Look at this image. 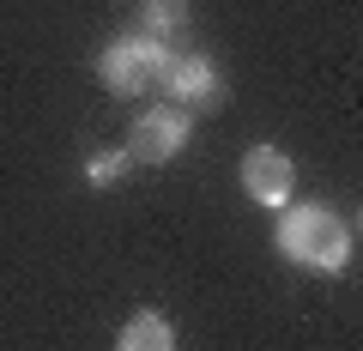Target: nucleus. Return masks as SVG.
Returning a JSON list of instances; mask_svg holds the SVG:
<instances>
[{"label":"nucleus","instance_id":"nucleus-7","mask_svg":"<svg viewBox=\"0 0 363 351\" xmlns=\"http://www.w3.org/2000/svg\"><path fill=\"white\" fill-rule=\"evenodd\" d=\"M140 25L157 30V37H164V30H182V25H188V0H145Z\"/></svg>","mask_w":363,"mask_h":351},{"label":"nucleus","instance_id":"nucleus-3","mask_svg":"<svg viewBox=\"0 0 363 351\" xmlns=\"http://www.w3.org/2000/svg\"><path fill=\"white\" fill-rule=\"evenodd\" d=\"M182 140H188V116L182 109H152L128 133V164H164V157L182 152Z\"/></svg>","mask_w":363,"mask_h":351},{"label":"nucleus","instance_id":"nucleus-1","mask_svg":"<svg viewBox=\"0 0 363 351\" xmlns=\"http://www.w3.org/2000/svg\"><path fill=\"white\" fill-rule=\"evenodd\" d=\"M279 248H285L291 260H303V267H315V273H339V267L351 260V224L339 218V212H327V206L285 212Z\"/></svg>","mask_w":363,"mask_h":351},{"label":"nucleus","instance_id":"nucleus-4","mask_svg":"<svg viewBox=\"0 0 363 351\" xmlns=\"http://www.w3.org/2000/svg\"><path fill=\"white\" fill-rule=\"evenodd\" d=\"M242 188L260 206H285L291 188H297V169H291V157L279 152V145H255V152L242 157Z\"/></svg>","mask_w":363,"mask_h":351},{"label":"nucleus","instance_id":"nucleus-5","mask_svg":"<svg viewBox=\"0 0 363 351\" xmlns=\"http://www.w3.org/2000/svg\"><path fill=\"white\" fill-rule=\"evenodd\" d=\"M157 91L176 97V104H212L218 97V73L200 55H169V67L157 73Z\"/></svg>","mask_w":363,"mask_h":351},{"label":"nucleus","instance_id":"nucleus-2","mask_svg":"<svg viewBox=\"0 0 363 351\" xmlns=\"http://www.w3.org/2000/svg\"><path fill=\"white\" fill-rule=\"evenodd\" d=\"M164 67H169V49L157 37H121L116 49L97 61V79H104L116 97H133V91H145V85H157Z\"/></svg>","mask_w":363,"mask_h":351},{"label":"nucleus","instance_id":"nucleus-6","mask_svg":"<svg viewBox=\"0 0 363 351\" xmlns=\"http://www.w3.org/2000/svg\"><path fill=\"white\" fill-rule=\"evenodd\" d=\"M116 351H176V333H169V321H164V315L140 309V315H133L128 327H121Z\"/></svg>","mask_w":363,"mask_h":351},{"label":"nucleus","instance_id":"nucleus-8","mask_svg":"<svg viewBox=\"0 0 363 351\" xmlns=\"http://www.w3.org/2000/svg\"><path fill=\"white\" fill-rule=\"evenodd\" d=\"M121 169H128V152H109V157H91L85 176H91L97 188H109V182H121Z\"/></svg>","mask_w":363,"mask_h":351}]
</instances>
